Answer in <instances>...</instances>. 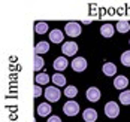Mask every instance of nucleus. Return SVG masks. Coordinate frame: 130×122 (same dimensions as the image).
<instances>
[{"mask_svg":"<svg viewBox=\"0 0 130 122\" xmlns=\"http://www.w3.org/2000/svg\"><path fill=\"white\" fill-rule=\"evenodd\" d=\"M35 81H36L38 85H46V83L50 82V76H48L46 73H39V75H36Z\"/></svg>","mask_w":130,"mask_h":122,"instance_id":"f3484780","label":"nucleus"},{"mask_svg":"<svg viewBox=\"0 0 130 122\" xmlns=\"http://www.w3.org/2000/svg\"><path fill=\"white\" fill-rule=\"evenodd\" d=\"M129 43H130V40H129Z\"/></svg>","mask_w":130,"mask_h":122,"instance_id":"bb28decb","label":"nucleus"},{"mask_svg":"<svg viewBox=\"0 0 130 122\" xmlns=\"http://www.w3.org/2000/svg\"><path fill=\"white\" fill-rule=\"evenodd\" d=\"M82 22H84V24H90V22H91V19H84Z\"/></svg>","mask_w":130,"mask_h":122,"instance_id":"a878e982","label":"nucleus"},{"mask_svg":"<svg viewBox=\"0 0 130 122\" xmlns=\"http://www.w3.org/2000/svg\"><path fill=\"white\" fill-rule=\"evenodd\" d=\"M40 94H42V89H40L39 85H36V86H35V97H39Z\"/></svg>","mask_w":130,"mask_h":122,"instance_id":"393cba45","label":"nucleus"},{"mask_svg":"<svg viewBox=\"0 0 130 122\" xmlns=\"http://www.w3.org/2000/svg\"><path fill=\"white\" fill-rule=\"evenodd\" d=\"M105 113H106L108 118L115 119L118 115H120V107H118V104L115 101H108V103L105 104Z\"/></svg>","mask_w":130,"mask_h":122,"instance_id":"f03ea898","label":"nucleus"},{"mask_svg":"<svg viewBox=\"0 0 130 122\" xmlns=\"http://www.w3.org/2000/svg\"><path fill=\"white\" fill-rule=\"evenodd\" d=\"M50 40H51L52 43H61V42H63V31L54 28L51 33H50Z\"/></svg>","mask_w":130,"mask_h":122,"instance_id":"9b49d317","label":"nucleus"},{"mask_svg":"<svg viewBox=\"0 0 130 122\" xmlns=\"http://www.w3.org/2000/svg\"><path fill=\"white\" fill-rule=\"evenodd\" d=\"M121 63H123V66L130 67V51L123 52V55H121Z\"/></svg>","mask_w":130,"mask_h":122,"instance_id":"5701e85b","label":"nucleus"},{"mask_svg":"<svg viewBox=\"0 0 130 122\" xmlns=\"http://www.w3.org/2000/svg\"><path fill=\"white\" fill-rule=\"evenodd\" d=\"M60 97H61V91H60L57 86H48V88L45 89V98H46L48 101H51V103L58 101Z\"/></svg>","mask_w":130,"mask_h":122,"instance_id":"f257e3e1","label":"nucleus"},{"mask_svg":"<svg viewBox=\"0 0 130 122\" xmlns=\"http://www.w3.org/2000/svg\"><path fill=\"white\" fill-rule=\"evenodd\" d=\"M52 82H54L55 86H64L66 85V78L61 75V73H55V75L52 76Z\"/></svg>","mask_w":130,"mask_h":122,"instance_id":"dca6fc26","label":"nucleus"},{"mask_svg":"<svg viewBox=\"0 0 130 122\" xmlns=\"http://www.w3.org/2000/svg\"><path fill=\"white\" fill-rule=\"evenodd\" d=\"M67 60H66V57H58V58H55L54 60V63H52V67L55 68V70H58V71H61V70H64L67 67Z\"/></svg>","mask_w":130,"mask_h":122,"instance_id":"6e6552de","label":"nucleus"},{"mask_svg":"<svg viewBox=\"0 0 130 122\" xmlns=\"http://www.w3.org/2000/svg\"><path fill=\"white\" fill-rule=\"evenodd\" d=\"M35 31H36L38 34H45V33L48 31V24H46V22H36Z\"/></svg>","mask_w":130,"mask_h":122,"instance_id":"6ab92c4d","label":"nucleus"},{"mask_svg":"<svg viewBox=\"0 0 130 122\" xmlns=\"http://www.w3.org/2000/svg\"><path fill=\"white\" fill-rule=\"evenodd\" d=\"M43 66H45V61H43V58H42V57H40V55H35V70H36V71H39L40 68L43 67Z\"/></svg>","mask_w":130,"mask_h":122,"instance_id":"aec40b11","label":"nucleus"},{"mask_svg":"<svg viewBox=\"0 0 130 122\" xmlns=\"http://www.w3.org/2000/svg\"><path fill=\"white\" fill-rule=\"evenodd\" d=\"M46 122H61V119H60L58 116H55V115H54V116H51V118H48V121H46Z\"/></svg>","mask_w":130,"mask_h":122,"instance_id":"b1692460","label":"nucleus"},{"mask_svg":"<svg viewBox=\"0 0 130 122\" xmlns=\"http://www.w3.org/2000/svg\"><path fill=\"white\" fill-rule=\"evenodd\" d=\"M61 52L66 57L67 55H75L78 52V45L75 42H66V43H63V46H61Z\"/></svg>","mask_w":130,"mask_h":122,"instance_id":"39448f33","label":"nucleus"},{"mask_svg":"<svg viewBox=\"0 0 130 122\" xmlns=\"http://www.w3.org/2000/svg\"><path fill=\"white\" fill-rule=\"evenodd\" d=\"M87 98H88L90 101H99V98H100V91H99L96 86H90V88L87 89Z\"/></svg>","mask_w":130,"mask_h":122,"instance_id":"9d476101","label":"nucleus"},{"mask_svg":"<svg viewBox=\"0 0 130 122\" xmlns=\"http://www.w3.org/2000/svg\"><path fill=\"white\" fill-rule=\"evenodd\" d=\"M103 73L106 76H114L117 73V66L114 63H105L103 64Z\"/></svg>","mask_w":130,"mask_h":122,"instance_id":"2eb2a0df","label":"nucleus"},{"mask_svg":"<svg viewBox=\"0 0 130 122\" xmlns=\"http://www.w3.org/2000/svg\"><path fill=\"white\" fill-rule=\"evenodd\" d=\"M64 31H66V34L70 36V37H78L79 34H81V26H79L78 22L70 21V22H67L64 26Z\"/></svg>","mask_w":130,"mask_h":122,"instance_id":"7ed1b4c3","label":"nucleus"},{"mask_svg":"<svg viewBox=\"0 0 130 122\" xmlns=\"http://www.w3.org/2000/svg\"><path fill=\"white\" fill-rule=\"evenodd\" d=\"M72 68H73L75 71H84V70L87 68V61H85V58H82V57L73 58V61H72Z\"/></svg>","mask_w":130,"mask_h":122,"instance_id":"423d86ee","label":"nucleus"},{"mask_svg":"<svg viewBox=\"0 0 130 122\" xmlns=\"http://www.w3.org/2000/svg\"><path fill=\"white\" fill-rule=\"evenodd\" d=\"M82 116H84V121L85 122H96L97 121V112L94 109H85Z\"/></svg>","mask_w":130,"mask_h":122,"instance_id":"1a4fd4ad","label":"nucleus"},{"mask_svg":"<svg viewBox=\"0 0 130 122\" xmlns=\"http://www.w3.org/2000/svg\"><path fill=\"white\" fill-rule=\"evenodd\" d=\"M51 113V106L48 104V103H40L39 106H38V115L39 116H48Z\"/></svg>","mask_w":130,"mask_h":122,"instance_id":"4468645a","label":"nucleus"},{"mask_svg":"<svg viewBox=\"0 0 130 122\" xmlns=\"http://www.w3.org/2000/svg\"><path fill=\"white\" fill-rule=\"evenodd\" d=\"M127 85H129V79H127L126 76H123V75H120V76H117V78L114 79V86H115L117 89H126Z\"/></svg>","mask_w":130,"mask_h":122,"instance_id":"0eeeda50","label":"nucleus"},{"mask_svg":"<svg viewBox=\"0 0 130 122\" xmlns=\"http://www.w3.org/2000/svg\"><path fill=\"white\" fill-rule=\"evenodd\" d=\"M129 30H130V22H127V21H118L117 22V31L127 33Z\"/></svg>","mask_w":130,"mask_h":122,"instance_id":"a211bd4d","label":"nucleus"},{"mask_svg":"<svg viewBox=\"0 0 130 122\" xmlns=\"http://www.w3.org/2000/svg\"><path fill=\"white\" fill-rule=\"evenodd\" d=\"M64 94H66V97H69V98H73L75 95L78 94V89H76L73 85H69V86H66Z\"/></svg>","mask_w":130,"mask_h":122,"instance_id":"4be33fe9","label":"nucleus"},{"mask_svg":"<svg viewBox=\"0 0 130 122\" xmlns=\"http://www.w3.org/2000/svg\"><path fill=\"white\" fill-rule=\"evenodd\" d=\"M100 34L103 37H112L114 36V26L112 24H103L100 27Z\"/></svg>","mask_w":130,"mask_h":122,"instance_id":"ddd939ff","label":"nucleus"},{"mask_svg":"<svg viewBox=\"0 0 130 122\" xmlns=\"http://www.w3.org/2000/svg\"><path fill=\"white\" fill-rule=\"evenodd\" d=\"M50 51V43L48 42H39V43H36V46H35V52L38 55L40 54H45V52H48Z\"/></svg>","mask_w":130,"mask_h":122,"instance_id":"f8f14e48","label":"nucleus"},{"mask_svg":"<svg viewBox=\"0 0 130 122\" xmlns=\"http://www.w3.org/2000/svg\"><path fill=\"white\" fill-rule=\"evenodd\" d=\"M120 101L124 104V106H129L130 104V91H123L120 94Z\"/></svg>","mask_w":130,"mask_h":122,"instance_id":"412c9836","label":"nucleus"},{"mask_svg":"<svg viewBox=\"0 0 130 122\" xmlns=\"http://www.w3.org/2000/svg\"><path fill=\"white\" fill-rule=\"evenodd\" d=\"M63 112H64V115H67V116H75V115H78V112H79V104L76 101L70 100V101H67L64 106H63Z\"/></svg>","mask_w":130,"mask_h":122,"instance_id":"20e7f679","label":"nucleus"}]
</instances>
